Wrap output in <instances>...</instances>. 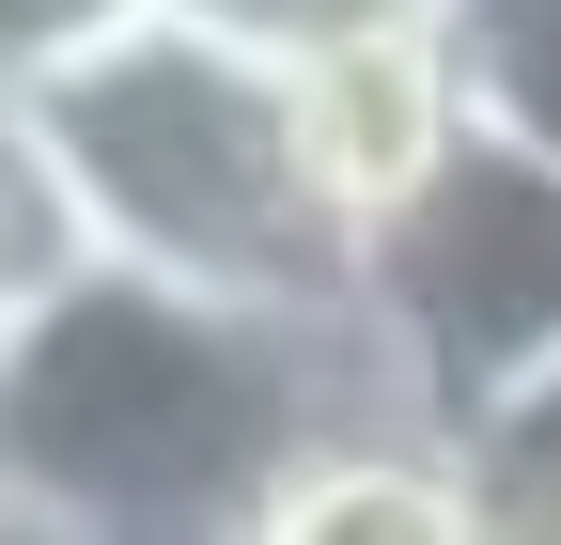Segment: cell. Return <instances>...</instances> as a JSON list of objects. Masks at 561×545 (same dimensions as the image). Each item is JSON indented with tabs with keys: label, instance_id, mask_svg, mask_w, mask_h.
Returning <instances> with one entry per match:
<instances>
[{
	"label": "cell",
	"instance_id": "cell-1",
	"mask_svg": "<svg viewBox=\"0 0 561 545\" xmlns=\"http://www.w3.org/2000/svg\"><path fill=\"white\" fill-rule=\"evenodd\" d=\"M328 421H421L359 312H265L94 250L0 327V530L234 545Z\"/></svg>",
	"mask_w": 561,
	"mask_h": 545
},
{
	"label": "cell",
	"instance_id": "cell-2",
	"mask_svg": "<svg viewBox=\"0 0 561 545\" xmlns=\"http://www.w3.org/2000/svg\"><path fill=\"white\" fill-rule=\"evenodd\" d=\"M62 187H79L94 250L157 265L203 297H265V312H359V234L297 156V94L280 47L219 32L203 0H157L110 47L16 79Z\"/></svg>",
	"mask_w": 561,
	"mask_h": 545
},
{
	"label": "cell",
	"instance_id": "cell-3",
	"mask_svg": "<svg viewBox=\"0 0 561 545\" xmlns=\"http://www.w3.org/2000/svg\"><path fill=\"white\" fill-rule=\"evenodd\" d=\"M359 327L390 344L421 421H483L530 374H561V156L468 125L390 219L359 234Z\"/></svg>",
	"mask_w": 561,
	"mask_h": 545
},
{
	"label": "cell",
	"instance_id": "cell-4",
	"mask_svg": "<svg viewBox=\"0 0 561 545\" xmlns=\"http://www.w3.org/2000/svg\"><path fill=\"white\" fill-rule=\"evenodd\" d=\"M280 94H297V156L343 202V234H375L390 202L468 141V79H453V32L437 16H359V32L280 47Z\"/></svg>",
	"mask_w": 561,
	"mask_h": 545
},
{
	"label": "cell",
	"instance_id": "cell-5",
	"mask_svg": "<svg viewBox=\"0 0 561 545\" xmlns=\"http://www.w3.org/2000/svg\"><path fill=\"white\" fill-rule=\"evenodd\" d=\"M234 545H500L468 499V452L437 421H328L280 484L250 499Z\"/></svg>",
	"mask_w": 561,
	"mask_h": 545
},
{
	"label": "cell",
	"instance_id": "cell-6",
	"mask_svg": "<svg viewBox=\"0 0 561 545\" xmlns=\"http://www.w3.org/2000/svg\"><path fill=\"white\" fill-rule=\"evenodd\" d=\"M453 32V79H468V125L561 156V0H437Z\"/></svg>",
	"mask_w": 561,
	"mask_h": 545
},
{
	"label": "cell",
	"instance_id": "cell-7",
	"mask_svg": "<svg viewBox=\"0 0 561 545\" xmlns=\"http://www.w3.org/2000/svg\"><path fill=\"white\" fill-rule=\"evenodd\" d=\"M125 16H157V0H0V79H47V62L110 47Z\"/></svg>",
	"mask_w": 561,
	"mask_h": 545
},
{
	"label": "cell",
	"instance_id": "cell-8",
	"mask_svg": "<svg viewBox=\"0 0 561 545\" xmlns=\"http://www.w3.org/2000/svg\"><path fill=\"white\" fill-rule=\"evenodd\" d=\"M219 32L250 47H312V32H359V16H437V0H203Z\"/></svg>",
	"mask_w": 561,
	"mask_h": 545
},
{
	"label": "cell",
	"instance_id": "cell-9",
	"mask_svg": "<svg viewBox=\"0 0 561 545\" xmlns=\"http://www.w3.org/2000/svg\"><path fill=\"white\" fill-rule=\"evenodd\" d=\"M0 327H16V312H0Z\"/></svg>",
	"mask_w": 561,
	"mask_h": 545
}]
</instances>
